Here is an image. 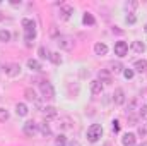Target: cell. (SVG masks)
<instances>
[{"label":"cell","mask_w":147,"mask_h":146,"mask_svg":"<svg viewBox=\"0 0 147 146\" xmlns=\"http://www.w3.org/2000/svg\"><path fill=\"white\" fill-rule=\"evenodd\" d=\"M86 136H87V139H89L91 143H98L99 138L103 136V127H101L99 124H92V126H89Z\"/></svg>","instance_id":"6da1fadb"},{"label":"cell","mask_w":147,"mask_h":146,"mask_svg":"<svg viewBox=\"0 0 147 146\" xmlns=\"http://www.w3.org/2000/svg\"><path fill=\"white\" fill-rule=\"evenodd\" d=\"M39 91H41V96L45 100H53L55 98V89H53L50 81H41L39 83Z\"/></svg>","instance_id":"7a4b0ae2"},{"label":"cell","mask_w":147,"mask_h":146,"mask_svg":"<svg viewBox=\"0 0 147 146\" xmlns=\"http://www.w3.org/2000/svg\"><path fill=\"white\" fill-rule=\"evenodd\" d=\"M38 131H39V124L33 122V120H28V122H24V126H22V132H24L26 136H29V138L36 136Z\"/></svg>","instance_id":"3957f363"},{"label":"cell","mask_w":147,"mask_h":146,"mask_svg":"<svg viewBox=\"0 0 147 146\" xmlns=\"http://www.w3.org/2000/svg\"><path fill=\"white\" fill-rule=\"evenodd\" d=\"M57 45L62 50H72L74 48V38L72 36H58L57 38Z\"/></svg>","instance_id":"277c9868"},{"label":"cell","mask_w":147,"mask_h":146,"mask_svg":"<svg viewBox=\"0 0 147 146\" xmlns=\"http://www.w3.org/2000/svg\"><path fill=\"white\" fill-rule=\"evenodd\" d=\"M127 53H128V45H127V41H116V43H115V55L120 57V59H123Z\"/></svg>","instance_id":"5b68a950"},{"label":"cell","mask_w":147,"mask_h":146,"mask_svg":"<svg viewBox=\"0 0 147 146\" xmlns=\"http://www.w3.org/2000/svg\"><path fill=\"white\" fill-rule=\"evenodd\" d=\"M3 72L7 76H10V77H16V76L21 74V65L19 64H5L3 65Z\"/></svg>","instance_id":"8992f818"},{"label":"cell","mask_w":147,"mask_h":146,"mask_svg":"<svg viewBox=\"0 0 147 146\" xmlns=\"http://www.w3.org/2000/svg\"><path fill=\"white\" fill-rule=\"evenodd\" d=\"M72 14H74V7L72 5H67V3L60 5V14H58V16H60L62 21H69Z\"/></svg>","instance_id":"52a82bcc"},{"label":"cell","mask_w":147,"mask_h":146,"mask_svg":"<svg viewBox=\"0 0 147 146\" xmlns=\"http://www.w3.org/2000/svg\"><path fill=\"white\" fill-rule=\"evenodd\" d=\"M24 96H26L28 102H33L34 105L39 107V96L36 95V91H34L33 88H26V89H24Z\"/></svg>","instance_id":"ba28073f"},{"label":"cell","mask_w":147,"mask_h":146,"mask_svg":"<svg viewBox=\"0 0 147 146\" xmlns=\"http://www.w3.org/2000/svg\"><path fill=\"white\" fill-rule=\"evenodd\" d=\"M113 102H115L116 105H123V103H125V91H123L121 88H116V89H115V93H113Z\"/></svg>","instance_id":"9c48e42d"},{"label":"cell","mask_w":147,"mask_h":146,"mask_svg":"<svg viewBox=\"0 0 147 146\" xmlns=\"http://www.w3.org/2000/svg\"><path fill=\"white\" fill-rule=\"evenodd\" d=\"M135 141H137V136H135L134 132H127V134H123V138H121L123 146H134Z\"/></svg>","instance_id":"30bf717a"},{"label":"cell","mask_w":147,"mask_h":146,"mask_svg":"<svg viewBox=\"0 0 147 146\" xmlns=\"http://www.w3.org/2000/svg\"><path fill=\"white\" fill-rule=\"evenodd\" d=\"M91 93H92V95H101V93H103V83L98 81V79L91 81Z\"/></svg>","instance_id":"8fae6325"},{"label":"cell","mask_w":147,"mask_h":146,"mask_svg":"<svg viewBox=\"0 0 147 146\" xmlns=\"http://www.w3.org/2000/svg\"><path fill=\"white\" fill-rule=\"evenodd\" d=\"M98 77H99L98 81H101L103 84H110L111 83V72L110 71H106V69H101L99 74H98Z\"/></svg>","instance_id":"7c38bea8"},{"label":"cell","mask_w":147,"mask_h":146,"mask_svg":"<svg viewBox=\"0 0 147 146\" xmlns=\"http://www.w3.org/2000/svg\"><path fill=\"white\" fill-rule=\"evenodd\" d=\"M41 112H43V115L46 117V119H55L58 113H57V108L55 107H51V105H48V107H43L41 108Z\"/></svg>","instance_id":"4fadbf2b"},{"label":"cell","mask_w":147,"mask_h":146,"mask_svg":"<svg viewBox=\"0 0 147 146\" xmlns=\"http://www.w3.org/2000/svg\"><path fill=\"white\" fill-rule=\"evenodd\" d=\"M94 53H96V55H99V57H103V55H106V53H108V46H106L105 43L98 41V43L94 45Z\"/></svg>","instance_id":"5bb4252c"},{"label":"cell","mask_w":147,"mask_h":146,"mask_svg":"<svg viewBox=\"0 0 147 146\" xmlns=\"http://www.w3.org/2000/svg\"><path fill=\"white\" fill-rule=\"evenodd\" d=\"M134 69H135L137 72H147V60H146V59L137 60V62L134 64Z\"/></svg>","instance_id":"9a60e30c"},{"label":"cell","mask_w":147,"mask_h":146,"mask_svg":"<svg viewBox=\"0 0 147 146\" xmlns=\"http://www.w3.org/2000/svg\"><path fill=\"white\" fill-rule=\"evenodd\" d=\"M82 23H84L86 26H94V24H96V19H94V16H92L91 12H84V16H82Z\"/></svg>","instance_id":"2e32d148"},{"label":"cell","mask_w":147,"mask_h":146,"mask_svg":"<svg viewBox=\"0 0 147 146\" xmlns=\"http://www.w3.org/2000/svg\"><path fill=\"white\" fill-rule=\"evenodd\" d=\"M28 69H31L33 72H39V71H41L39 60H36V59H29V60H28Z\"/></svg>","instance_id":"e0dca14e"},{"label":"cell","mask_w":147,"mask_h":146,"mask_svg":"<svg viewBox=\"0 0 147 146\" xmlns=\"http://www.w3.org/2000/svg\"><path fill=\"white\" fill-rule=\"evenodd\" d=\"M132 50L137 52V53H144V52H146V45H144L142 41L135 40V41H132Z\"/></svg>","instance_id":"ac0fdd59"},{"label":"cell","mask_w":147,"mask_h":146,"mask_svg":"<svg viewBox=\"0 0 147 146\" xmlns=\"http://www.w3.org/2000/svg\"><path fill=\"white\" fill-rule=\"evenodd\" d=\"M28 112H29V110H28V105H26V103H17V105H16V113H17L19 117H26Z\"/></svg>","instance_id":"d6986e66"},{"label":"cell","mask_w":147,"mask_h":146,"mask_svg":"<svg viewBox=\"0 0 147 146\" xmlns=\"http://www.w3.org/2000/svg\"><path fill=\"white\" fill-rule=\"evenodd\" d=\"M110 72H115V74H120V72H123V65H121V62H110Z\"/></svg>","instance_id":"ffe728a7"},{"label":"cell","mask_w":147,"mask_h":146,"mask_svg":"<svg viewBox=\"0 0 147 146\" xmlns=\"http://www.w3.org/2000/svg\"><path fill=\"white\" fill-rule=\"evenodd\" d=\"M63 131H69V129H72V120L69 119V117H63V119H60V124H58Z\"/></svg>","instance_id":"44dd1931"},{"label":"cell","mask_w":147,"mask_h":146,"mask_svg":"<svg viewBox=\"0 0 147 146\" xmlns=\"http://www.w3.org/2000/svg\"><path fill=\"white\" fill-rule=\"evenodd\" d=\"M38 55H39V59H50L51 52H50L46 46H39V48H38Z\"/></svg>","instance_id":"7402d4cb"},{"label":"cell","mask_w":147,"mask_h":146,"mask_svg":"<svg viewBox=\"0 0 147 146\" xmlns=\"http://www.w3.org/2000/svg\"><path fill=\"white\" fill-rule=\"evenodd\" d=\"M39 131H41V134L43 136H51V127L45 122V124H39Z\"/></svg>","instance_id":"603a6c76"},{"label":"cell","mask_w":147,"mask_h":146,"mask_svg":"<svg viewBox=\"0 0 147 146\" xmlns=\"http://www.w3.org/2000/svg\"><path fill=\"white\" fill-rule=\"evenodd\" d=\"M0 41H2V43L10 41V31H9V29H0Z\"/></svg>","instance_id":"cb8c5ba5"},{"label":"cell","mask_w":147,"mask_h":146,"mask_svg":"<svg viewBox=\"0 0 147 146\" xmlns=\"http://www.w3.org/2000/svg\"><path fill=\"white\" fill-rule=\"evenodd\" d=\"M50 60H51L55 65H60V64H62V57H60V53H58V52H53V53L50 55Z\"/></svg>","instance_id":"d4e9b609"},{"label":"cell","mask_w":147,"mask_h":146,"mask_svg":"<svg viewBox=\"0 0 147 146\" xmlns=\"http://www.w3.org/2000/svg\"><path fill=\"white\" fill-rule=\"evenodd\" d=\"M67 145V138H65V134H58L57 138H55V146H65Z\"/></svg>","instance_id":"484cf974"},{"label":"cell","mask_w":147,"mask_h":146,"mask_svg":"<svg viewBox=\"0 0 147 146\" xmlns=\"http://www.w3.org/2000/svg\"><path fill=\"white\" fill-rule=\"evenodd\" d=\"M125 23H127V24H135V23H137V16H135L134 12H128L127 17H125Z\"/></svg>","instance_id":"4316f807"},{"label":"cell","mask_w":147,"mask_h":146,"mask_svg":"<svg viewBox=\"0 0 147 146\" xmlns=\"http://www.w3.org/2000/svg\"><path fill=\"white\" fill-rule=\"evenodd\" d=\"M139 117H140L142 120H147V105H142V107L139 108Z\"/></svg>","instance_id":"83f0119b"},{"label":"cell","mask_w":147,"mask_h":146,"mask_svg":"<svg viewBox=\"0 0 147 146\" xmlns=\"http://www.w3.org/2000/svg\"><path fill=\"white\" fill-rule=\"evenodd\" d=\"M127 119H128L130 126H137V122H139V119H140V117H135L134 113H128V115H127Z\"/></svg>","instance_id":"f1b7e54d"},{"label":"cell","mask_w":147,"mask_h":146,"mask_svg":"<svg viewBox=\"0 0 147 146\" xmlns=\"http://www.w3.org/2000/svg\"><path fill=\"white\" fill-rule=\"evenodd\" d=\"M5 120H9V112L5 108H0V122H5Z\"/></svg>","instance_id":"f546056e"},{"label":"cell","mask_w":147,"mask_h":146,"mask_svg":"<svg viewBox=\"0 0 147 146\" xmlns=\"http://www.w3.org/2000/svg\"><path fill=\"white\" fill-rule=\"evenodd\" d=\"M134 71H132V69H123V76H125V77H127V79H132V77H134Z\"/></svg>","instance_id":"4dcf8cb0"},{"label":"cell","mask_w":147,"mask_h":146,"mask_svg":"<svg viewBox=\"0 0 147 146\" xmlns=\"http://www.w3.org/2000/svg\"><path fill=\"white\" fill-rule=\"evenodd\" d=\"M139 136H142V138L147 136V129L144 127V126H140V127H139Z\"/></svg>","instance_id":"1f68e13d"},{"label":"cell","mask_w":147,"mask_h":146,"mask_svg":"<svg viewBox=\"0 0 147 146\" xmlns=\"http://www.w3.org/2000/svg\"><path fill=\"white\" fill-rule=\"evenodd\" d=\"M137 7V2H130V3H127V9H135Z\"/></svg>","instance_id":"d6a6232c"},{"label":"cell","mask_w":147,"mask_h":146,"mask_svg":"<svg viewBox=\"0 0 147 146\" xmlns=\"http://www.w3.org/2000/svg\"><path fill=\"white\" fill-rule=\"evenodd\" d=\"M118 129H120V127H118V122H116V120H113V131H115V132H116V131H118Z\"/></svg>","instance_id":"836d02e7"},{"label":"cell","mask_w":147,"mask_h":146,"mask_svg":"<svg viewBox=\"0 0 147 146\" xmlns=\"http://www.w3.org/2000/svg\"><path fill=\"white\" fill-rule=\"evenodd\" d=\"M70 146H80V145H79L77 141H72V143H70Z\"/></svg>","instance_id":"e575fe53"},{"label":"cell","mask_w":147,"mask_h":146,"mask_svg":"<svg viewBox=\"0 0 147 146\" xmlns=\"http://www.w3.org/2000/svg\"><path fill=\"white\" fill-rule=\"evenodd\" d=\"M0 21H3V14H0Z\"/></svg>","instance_id":"d590c367"},{"label":"cell","mask_w":147,"mask_h":146,"mask_svg":"<svg viewBox=\"0 0 147 146\" xmlns=\"http://www.w3.org/2000/svg\"><path fill=\"white\" fill-rule=\"evenodd\" d=\"M144 29H146V33H147V24H146V28H144Z\"/></svg>","instance_id":"8d00e7d4"}]
</instances>
